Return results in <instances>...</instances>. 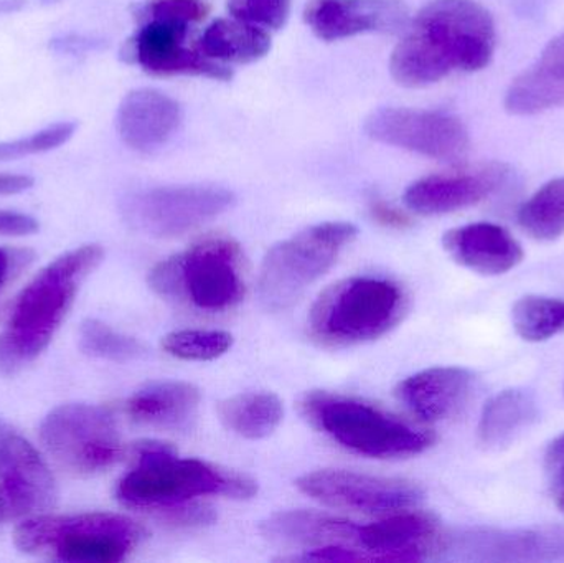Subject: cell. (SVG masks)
I'll list each match as a JSON object with an SVG mask.
<instances>
[{
  "label": "cell",
  "mask_w": 564,
  "mask_h": 563,
  "mask_svg": "<svg viewBox=\"0 0 564 563\" xmlns=\"http://www.w3.org/2000/svg\"><path fill=\"white\" fill-rule=\"evenodd\" d=\"M102 257L99 245L66 251L23 288L0 331V376H15L48 347Z\"/></svg>",
  "instance_id": "7a4b0ae2"
},
{
  "label": "cell",
  "mask_w": 564,
  "mask_h": 563,
  "mask_svg": "<svg viewBox=\"0 0 564 563\" xmlns=\"http://www.w3.org/2000/svg\"><path fill=\"white\" fill-rule=\"evenodd\" d=\"M145 532L126 516L86 512L36 516L13 532L20 552L33 557L69 563H116L141 544Z\"/></svg>",
  "instance_id": "5b68a950"
},
{
  "label": "cell",
  "mask_w": 564,
  "mask_h": 563,
  "mask_svg": "<svg viewBox=\"0 0 564 563\" xmlns=\"http://www.w3.org/2000/svg\"><path fill=\"white\" fill-rule=\"evenodd\" d=\"M406 310V293L394 281L347 278L332 284L315 301L308 329L322 346H357L390 333Z\"/></svg>",
  "instance_id": "8992f818"
},
{
  "label": "cell",
  "mask_w": 564,
  "mask_h": 563,
  "mask_svg": "<svg viewBox=\"0 0 564 563\" xmlns=\"http://www.w3.org/2000/svg\"><path fill=\"white\" fill-rule=\"evenodd\" d=\"M304 20L318 39L335 42L360 33L400 32L410 12L401 0H311Z\"/></svg>",
  "instance_id": "2e32d148"
},
{
  "label": "cell",
  "mask_w": 564,
  "mask_h": 563,
  "mask_svg": "<svg viewBox=\"0 0 564 563\" xmlns=\"http://www.w3.org/2000/svg\"><path fill=\"white\" fill-rule=\"evenodd\" d=\"M32 260V251L0 248V294L13 277Z\"/></svg>",
  "instance_id": "8d00e7d4"
},
{
  "label": "cell",
  "mask_w": 564,
  "mask_h": 563,
  "mask_svg": "<svg viewBox=\"0 0 564 563\" xmlns=\"http://www.w3.org/2000/svg\"><path fill=\"white\" fill-rule=\"evenodd\" d=\"M6 512H7V499L2 498V496H0V521H2L3 516H6Z\"/></svg>",
  "instance_id": "b9f144b4"
},
{
  "label": "cell",
  "mask_w": 564,
  "mask_h": 563,
  "mask_svg": "<svg viewBox=\"0 0 564 563\" xmlns=\"http://www.w3.org/2000/svg\"><path fill=\"white\" fill-rule=\"evenodd\" d=\"M149 286L169 303L198 313H225L247 293L243 251L234 238H204L155 264Z\"/></svg>",
  "instance_id": "277c9868"
},
{
  "label": "cell",
  "mask_w": 564,
  "mask_h": 563,
  "mask_svg": "<svg viewBox=\"0 0 564 563\" xmlns=\"http://www.w3.org/2000/svg\"><path fill=\"white\" fill-rule=\"evenodd\" d=\"M477 562H564V526L473 529L447 538L443 552Z\"/></svg>",
  "instance_id": "4fadbf2b"
},
{
  "label": "cell",
  "mask_w": 564,
  "mask_h": 563,
  "mask_svg": "<svg viewBox=\"0 0 564 563\" xmlns=\"http://www.w3.org/2000/svg\"><path fill=\"white\" fill-rule=\"evenodd\" d=\"M291 6L292 0H228V10L235 19L267 30H280L284 26Z\"/></svg>",
  "instance_id": "1f68e13d"
},
{
  "label": "cell",
  "mask_w": 564,
  "mask_h": 563,
  "mask_svg": "<svg viewBox=\"0 0 564 563\" xmlns=\"http://www.w3.org/2000/svg\"><path fill=\"white\" fill-rule=\"evenodd\" d=\"M76 122L63 121L46 126L25 138L0 141V162L17 161L29 155L55 151L75 136Z\"/></svg>",
  "instance_id": "4dcf8cb0"
},
{
  "label": "cell",
  "mask_w": 564,
  "mask_h": 563,
  "mask_svg": "<svg viewBox=\"0 0 564 563\" xmlns=\"http://www.w3.org/2000/svg\"><path fill=\"white\" fill-rule=\"evenodd\" d=\"M234 346V337L225 331L185 329L167 334L162 349L175 359L207 362L225 356Z\"/></svg>",
  "instance_id": "f546056e"
},
{
  "label": "cell",
  "mask_w": 564,
  "mask_h": 563,
  "mask_svg": "<svg viewBox=\"0 0 564 563\" xmlns=\"http://www.w3.org/2000/svg\"><path fill=\"white\" fill-rule=\"evenodd\" d=\"M188 26L149 20L129 42L126 55L154 76L192 75L230 79L231 69L184 45Z\"/></svg>",
  "instance_id": "9a60e30c"
},
{
  "label": "cell",
  "mask_w": 564,
  "mask_h": 563,
  "mask_svg": "<svg viewBox=\"0 0 564 563\" xmlns=\"http://www.w3.org/2000/svg\"><path fill=\"white\" fill-rule=\"evenodd\" d=\"M79 347L83 353L111 362H132L148 354L144 344L126 336L98 320H86L79 327Z\"/></svg>",
  "instance_id": "f1b7e54d"
},
{
  "label": "cell",
  "mask_w": 564,
  "mask_h": 563,
  "mask_svg": "<svg viewBox=\"0 0 564 563\" xmlns=\"http://www.w3.org/2000/svg\"><path fill=\"white\" fill-rule=\"evenodd\" d=\"M357 235V227L348 221H325L274 245L261 264L258 280L261 304L268 311L291 307L334 267Z\"/></svg>",
  "instance_id": "ba28073f"
},
{
  "label": "cell",
  "mask_w": 564,
  "mask_h": 563,
  "mask_svg": "<svg viewBox=\"0 0 564 563\" xmlns=\"http://www.w3.org/2000/svg\"><path fill=\"white\" fill-rule=\"evenodd\" d=\"M33 185V178L25 174H10L0 172V197L22 194Z\"/></svg>",
  "instance_id": "ab89813d"
},
{
  "label": "cell",
  "mask_w": 564,
  "mask_h": 563,
  "mask_svg": "<svg viewBox=\"0 0 564 563\" xmlns=\"http://www.w3.org/2000/svg\"><path fill=\"white\" fill-rule=\"evenodd\" d=\"M0 481L17 515L48 511L58 498L55 478L35 448L0 419Z\"/></svg>",
  "instance_id": "5bb4252c"
},
{
  "label": "cell",
  "mask_w": 564,
  "mask_h": 563,
  "mask_svg": "<svg viewBox=\"0 0 564 563\" xmlns=\"http://www.w3.org/2000/svg\"><path fill=\"white\" fill-rule=\"evenodd\" d=\"M496 23L476 0H431L414 17L390 59L393 78L423 88L453 72H479L496 52Z\"/></svg>",
  "instance_id": "6da1fadb"
},
{
  "label": "cell",
  "mask_w": 564,
  "mask_h": 563,
  "mask_svg": "<svg viewBox=\"0 0 564 563\" xmlns=\"http://www.w3.org/2000/svg\"><path fill=\"white\" fill-rule=\"evenodd\" d=\"M302 413L315 429L358 455L377 459L421 455L434 445L430 430L417 429L400 416L350 397L311 392L302 399Z\"/></svg>",
  "instance_id": "52a82bcc"
},
{
  "label": "cell",
  "mask_w": 564,
  "mask_h": 563,
  "mask_svg": "<svg viewBox=\"0 0 564 563\" xmlns=\"http://www.w3.org/2000/svg\"><path fill=\"white\" fill-rule=\"evenodd\" d=\"M516 333L527 343H545L564 334V300L525 296L512 310Z\"/></svg>",
  "instance_id": "83f0119b"
},
{
  "label": "cell",
  "mask_w": 564,
  "mask_h": 563,
  "mask_svg": "<svg viewBox=\"0 0 564 563\" xmlns=\"http://www.w3.org/2000/svg\"><path fill=\"white\" fill-rule=\"evenodd\" d=\"M200 390L187 382H158L128 400V415L139 425L159 430H187L197 416Z\"/></svg>",
  "instance_id": "7402d4cb"
},
{
  "label": "cell",
  "mask_w": 564,
  "mask_h": 563,
  "mask_svg": "<svg viewBox=\"0 0 564 563\" xmlns=\"http://www.w3.org/2000/svg\"><path fill=\"white\" fill-rule=\"evenodd\" d=\"M545 472L550 485L564 481V433L550 443L545 455Z\"/></svg>",
  "instance_id": "f35d334b"
},
{
  "label": "cell",
  "mask_w": 564,
  "mask_h": 563,
  "mask_svg": "<svg viewBox=\"0 0 564 563\" xmlns=\"http://www.w3.org/2000/svg\"><path fill=\"white\" fill-rule=\"evenodd\" d=\"M284 409L271 392H248L218 403V416L230 432L247 440H261L281 425Z\"/></svg>",
  "instance_id": "d4e9b609"
},
{
  "label": "cell",
  "mask_w": 564,
  "mask_h": 563,
  "mask_svg": "<svg viewBox=\"0 0 564 563\" xmlns=\"http://www.w3.org/2000/svg\"><path fill=\"white\" fill-rule=\"evenodd\" d=\"M370 214L375 221L383 225L387 228H394V230H404V228L411 227L413 220L410 215L401 212L400 208L393 207V205L387 204L384 201H371Z\"/></svg>",
  "instance_id": "74e56055"
},
{
  "label": "cell",
  "mask_w": 564,
  "mask_h": 563,
  "mask_svg": "<svg viewBox=\"0 0 564 563\" xmlns=\"http://www.w3.org/2000/svg\"><path fill=\"white\" fill-rule=\"evenodd\" d=\"M507 111L516 116H532L564 106V85L550 78L542 69H527L507 89Z\"/></svg>",
  "instance_id": "4316f807"
},
{
  "label": "cell",
  "mask_w": 564,
  "mask_h": 563,
  "mask_svg": "<svg viewBox=\"0 0 564 563\" xmlns=\"http://www.w3.org/2000/svg\"><path fill=\"white\" fill-rule=\"evenodd\" d=\"M182 108L174 98L152 88L132 89L118 108L119 138L138 152L162 148L177 131Z\"/></svg>",
  "instance_id": "ac0fdd59"
},
{
  "label": "cell",
  "mask_w": 564,
  "mask_h": 563,
  "mask_svg": "<svg viewBox=\"0 0 564 563\" xmlns=\"http://www.w3.org/2000/svg\"><path fill=\"white\" fill-rule=\"evenodd\" d=\"M443 247L457 264L486 277L509 273L525 257L522 245L509 230L486 221L447 231Z\"/></svg>",
  "instance_id": "d6986e66"
},
{
  "label": "cell",
  "mask_w": 564,
  "mask_h": 563,
  "mask_svg": "<svg viewBox=\"0 0 564 563\" xmlns=\"http://www.w3.org/2000/svg\"><path fill=\"white\" fill-rule=\"evenodd\" d=\"M474 376L460 367H433L398 383V400L423 422H441L459 413L473 393Z\"/></svg>",
  "instance_id": "ffe728a7"
},
{
  "label": "cell",
  "mask_w": 564,
  "mask_h": 563,
  "mask_svg": "<svg viewBox=\"0 0 564 563\" xmlns=\"http://www.w3.org/2000/svg\"><path fill=\"white\" fill-rule=\"evenodd\" d=\"M535 66L564 85V33L549 42Z\"/></svg>",
  "instance_id": "e575fe53"
},
{
  "label": "cell",
  "mask_w": 564,
  "mask_h": 563,
  "mask_svg": "<svg viewBox=\"0 0 564 563\" xmlns=\"http://www.w3.org/2000/svg\"><path fill=\"white\" fill-rule=\"evenodd\" d=\"M502 164H486L470 171L430 175L411 184L404 202L420 215H444L486 201L506 182Z\"/></svg>",
  "instance_id": "e0dca14e"
},
{
  "label": "cell",
  "mask_w": 564,
  "mask_h": 563,
  "mask_svg": "<svg viewBox=\"0 0 564 563\" xmlns=\"http://www.w3.org/2000/svg\"><path fill=\"white\" fill-rule=\"evenodd\" d=\"M197 48L207 58L218 63L258 62L271 50V35L267 29L243 22L240 19H220L212 23Z\"/></svg>",
  "instance_id": "cb8c5ba5"
},
{
  "label": "cell",
  "mask_w": 564,
  "mask_h": 563,
  "mask_svg": "<svg viewBox=\"0 0 564 563\" xmlns=\"http://www.w3.org/2000/svg\"><path fill=\"white\" fill-rule=\"evenodd\" d=\"M365 132L375 141L437 161H459L470 149L466 126L444 111L381 108L365 121Z\"/></svg>",
  "instance_id": "8fae6325"
},
{
  "label": "cell",
  "mask_w": 564,
  "mask_h": 563,
  "mask_svg": "<svg viewBox=\"0 0 564 563\" xmlns=\"http://www.w3.org/2000/svg\"><path fill=\"white\" fill-rule=\"evenodd\" d=\"M162 519L172 528L177 529H197L207 528L217 521V515L214 509L202 505H182L171 506V508L161 509Z\"/></svg>",
  "instance_id": "836d02e7"
},
{
  "label": "cell",
  "mask_w": 564,
  "mask_h": 563,
  "mask_svg": "<svg viewBox=\"0 0 564 563\" xmlns=\"http://www.w3.org/2000/svg\"><path fill=\"white\" fill-rule=\"evenodd\" d=\"M539 419L532 393L510 389L497 393L484 407L479 420V442L487 448H503L522 436Z\"/></svg>",
  "instance_id": "603a6c76"
},
{
  "label": "cell",
  "mask_w": 564,
  "mask_h": 563,
  "mask_svg": "<svg viewBox=\"0 0 564 563\" xmlns=\"http://www.w3.org/2000/svg\"><path fill=\"white\" fill-rule=\"evenodd\" d=\"M519 224L540 241H553L564 235V177L546 182L522 205Z\"/></svg>",
  "instance_id": "484cf974"
},
{
  "label": "cell",
  "mask_w": 564,
  "mask_h": 563,
  "mask_svg": "<svg viewBox=\"0 0 564 563\" xmlns=\"http://www.w3.org/2000/svg\"><path fill=\"white\" fill-rule=\"evenodd\" d=\"M208 15V7L200 0H149L139 10L141 22L161 20V22L177 23L191 26L202 22Z\"/></svg>",
  "instance_id": "d6a6232c"
},
{
  "label": "cell",
  "mask_w": 564,
  "mask_h": 563,
  "mask_svg": "<svg viewBox=\"0 0 564 563\" xmlns=\"http://www.w3.org/2000/svg\"><path fill=\"white\" fill-rule=\"evenodd\" d=\"M295 486L322 505L367 515L404 511L423 499L420 486L408 479L364 475L345 469L307 473L295 481Z\"/></svg>",
  "instance_id": "7c38bea8"
},
{
  "label": "cell",
  "mask_w": 564,
  "mask_h": 563,
  "mask_svg": "<svg viewBox=\"0 0 564 563\" xmlns=\"http://www.w3.org/2000/svg\"><path fill=\"white\" fill-rule=\"evenodd\" d=\"M40 439L53 459L73 475H96L122 458L115 415L105 407H58L43 420Z\"/></svg>",
  "instance_id": "9c48e42d"
},
{
  "label": "cell",
  "mask_w": 564,
  "mask_h": 563,
  "mask_svg": "<svg viewBox=\"0 0 564 563\" xmlns=\"http://www.w3.org/2000/svg\"><path fill=\"white\" fill-rule=\"evenodd\" d=\"M36 218L20 212L0 210V235L3 237H26L39 231Z\"/></svg>",
  "instance_id": "d590c367"
},
{
  "label": "cell",
  "mask_w": 564,
  "mask_h": 563,
  "mask_svg": "<svg viewBox=\"0 0 564 563\" xmlns=\"http://www.w3.org/2000/svg\"><path fill=\"white\" fill-rule=\"evenodd\" d=\"M134 466L116 486V498L129 508L161 509L204 496L250 499L257 483L241 473L202 459L178 458L174 446L155 440L135 443Z\"/></svg>",
  "instance_id": "3957f363"
},
{
  "label": "cell",
  "mask_w": 564,
  "mask_h": 563,
  "mask_svg": "<svg viewBox=\"0 0 564 563\" xmlns=\"http://www.w3.org/2000/svg\"><path fill=\"white\" fill-rule=\"evenodd\" d=\"M261 532L274 544L311 549L335 545L360 551V526L321 512H278L261 524Z\"/></svg>",
  "instance_id": "44dd1931"
},
{
  "label": "cell",
  "mask_w": 564,
  "mask_h": 563,
  "mask_svg": "<svg viewBox=\"0 0 564 563\" xmlns=\"http://www.w3.org/2000/svg\"><path fill=\"white\" fill-rule=\"evenodd\" d=\"M552 489L555 505L558 506L560 511L564 512V481L555 483L552 485Z\"/></svg>",
  "instance_id": "60d3db41"
},
{
  "label": "cell",
  "mask_w": 564,
  "mask_h": 563,
  "mask_svg": "<svg viewBox=\"0 0 564 563\" xmlns=\"http://www.w3.org/2000/svg\"><path fill=\"white\" fill-rule=\"evenodd\" d=\"M234 194L215 185L145 188L122 201V215L135 230L159 238L187 234L234 205Z\"/></svg>",
  "instance_id": "30bf717a"
}]
</instances>
